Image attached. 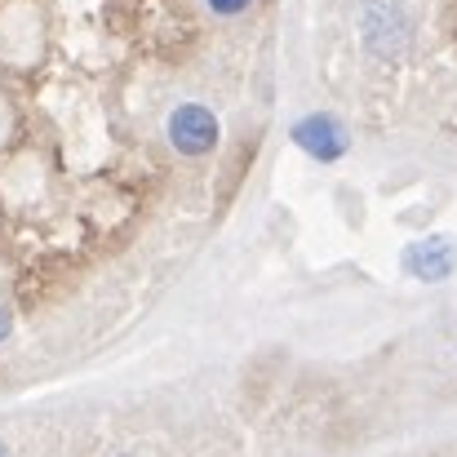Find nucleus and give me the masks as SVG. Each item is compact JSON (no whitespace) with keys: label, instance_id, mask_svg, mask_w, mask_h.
<instances>
[{"label":"nucleus","instance_id":"obj_6","mask_svg":"<svg viewBox=\"0 0 457 457\" xmlns=\"http://www.w3.org/2000/svg\"><path fill=\"white\" fill-rule=\"evenodd\" d=\"M9 333H13V315H9V311H4V306H0V342H4V337H9Z\"/></svg>","mask_w":457,"mask_h":457},{"label":"nucleus","instance_id":"obj_4","mask_svg":"<svg viewBox=\"0 0 457 457\" xmlns=\"http://www.w3.org/2000/svg\"><path fill=\"white\" fill-rule=\"evenodd\" d=\"M294 143L303 147L311 160H320V164H333V160H342L346 147H351V138H346V125L337 120V116H328V112H315V116H303L294 129Z\"/></svg>","mask_w":457,"mask_h":457},{"label":"nucleus","instance_id":"obj_2","mask_svg":"<svg viewBox=\"0 0 457 457\" xmlns=\"http://www.w3.org/2000/svg\"><path fill=\"white\" fill-rule=\"evenodd\" d=\"M360 36H364V45L373 54H386L391 58V54H400L409 45L413 22H409V13H404L400 0H369L364 13H360Z\"/></svg>","mask_w":457,"mask_h":457},{"label":"nucleus","instance_id":"obj_1","mask_svg":"<svg viewBox=\"0 0 457 457\" xmlns=\"http://www.w3.org/2000/svg\"><path fill=\"white\" fill-rule=\"evenodd\" d=\"M164 134H169V147L182 155H209L218 152V138H222V120L204 107V103H178L164 120Z\"/></svg>","mask_w":457,"mask_h":457},{"label":"nucleus","instance_id":"obj_7","mask_svg":"<svg viewBox=\"0 0 457 457\" xmlns=\"http://www.w3.org/2000/svg\"><path fill=\"white\" fill-rule=\"evenodd\" d=\"M0 457H9V449H4V445H0Z\"/></svg>","mask_w":457,"mask_h":457},{"label":"nucleus","instance_id":"obj_3","mask_svg":"<svg viewBox=\"0 0 457 457\" xmlns=\"http://www.w3.org/2000/svg\"><path fill=\"white\" fill-rule=\"evenodd\" d=\"M404 276L422 280V285H440L457 271V240L453 236H422L400 253Z\"/></svg>","mask_w":457,"mask_h":457},{"label":"nucleus","instance_id":"obj_5","mask_svg":"<svg viewBox=\"0 0 457 457\" xmlns=\"http://www.w3.org/2000/svg\"><path fill=\"white\" fill-rule=\"evenodd\" d=\"M204 4H209V9L218 13V18H236V13H245V9H249L253 0H204Z\"/></svg>","mask_w":457,"mask_h":457}]
</instances>
